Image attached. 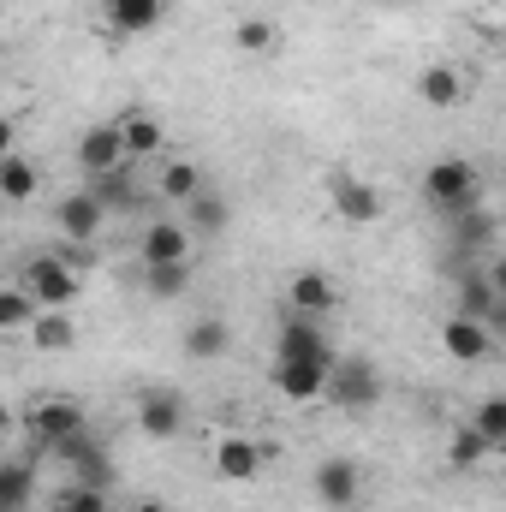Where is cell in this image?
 <instances>
[{"instance_id": "obj_37", "label": "cell", "mask_w": 506, "mask_h": 512, "mask_svg": "<svg viewBox=\"0 0 506 512\" xmlns=\"http://www.w3.org/2000/svg\"><path fill=\"white\" fill-rule=\"evenodd\" d=\"M6 429H12V411H6V399H0V435H6Z\"/></svg>"}, {"instance_id": "obj_8", "label": "cell", "mask_w": 506, "mask_h": 512, "mask_svg": "<svg viewBox=\"0 0 506 512\" xmlns=\"http://www.w3.org/2000/svg\"><path fill=\"white\" fill-rule=\"evenodd\" d=\"M274 358H286V364H334V340H328V328L322 322H310V316H292L286 310V322H280V340H274Z\"/></svg>"}, {"instance_id": "obj_32", "label": "cell", "mask_w": 506, "mask_h": 512, "mask_svg": "<svg viewBox=\"0 0 506 512\" xmlns=\"http://www.w3.org/2000/svg\"><path fill=\"white\" fill-rule=\"evenodd\" d=\"M36 495V471L30 465H0V512H24Z\"/></svg>"}, {"instance_id": "obj_24", "label": "cell", "mask_w": 506, "mask_h": 512, "mask_svg": "<svg viewBox=\"0 0 506 512\" xmlns=\"http://www.w3.org/2000/svg\"><path fill=\"white\" fill-rule=\"evenodd\" d=\"M24 334H30L36 352H72V346H78V322H72L66 310H36V322H30Z\"/></svg>"}, {"instance_id": "obj_10", "label": "cell", "mask_w": 506, "mask_h": 512, "mask_svg": "<svg viewBox=\"0 0 506 512\" xmlns=\"http://www.w3.org/2000/svg\"><path fill=\"white\" fill-rule=\"evenodd\" d=\"M137 429H143L149 441L185 435V393H173V387H143V393H137Z\"/></svg>"}, {"instance_id": "obj_30", "label": "cell", "mask_w": 506, "mask_h": 512, "mask_svg": "<svg viewBox=\"0 0 506 512\" xmlns=\"http://www.w3.org/2000/svg\"><path fill=\"white\" fill-rule=\"evenodd\" d=\"M36 298L24 292V286H0V334H24L30 322H36Z\"/></svg>"}, {"instance_id": "obj_12", "label": "cell", "mask_w": 506, "mask_h": 512, "mask_svg": "<svg viewBox=\"0 0 506 512\" xmlns=\"http://www.w3.org/2000/svg\"><path fill=\"white\" fill-rule=\"evenodd\" d=\"M78 167H84V179H102V173L126 167V143H120V126L114 120L78 131Z\"/></svg>"}, {"instance_id": "obj_7", "label": "cell", "mask_w": 506, "mask_h": 512, "mask_svg": "<svg viewBox=\"0 0 506 512\" xmlns=\"http://www.w3.org/2000/svg\"><path fill=\"white\" fill-rule=\"evenodd\" d=\"M310 495L328 512H352L364 501V465H358V459H322V465L310 471Z\"/></svg>"}, {"instance_id": "obj_6", "label": "cell", "mask_w": 506, "mask_h": 512, "mask_svg": "<svg viewBox=\"0 0 506 512\" xmlns=\"http://www.w3.org/2000/svg\"><path fill=\"white\" fill-rule=\"evenodd\" d=\"M328 203H334V215L352 221V227H376L381 215H387L381 185L358 179V173H328Z\"/></svg>"}, {"instance_id": "obj_27", "label": "cell", "mask_w": 506, "mask_h": 512, "mask_svg": "<svg viewBox=\"0 0 506 512\" xmlns=\"http://www.w3.org/2000/svg\"><path fill=\"white\" fill-rule=\"evenodd\" d=\"M197 191H203V167H197V161H167V167H161V203L185 209Z\"/></svg>"}, {"instance_id": "obj_28", "label": "cell", "mask_w": 506, "mask_h": 512, "mask_svg": "<svg viewBox=\"0 0 506 512\" xmlns=\"http://www.w3.org/2000/svg\"><path fill=\"white\" fill-rule=\"evenodd\" d=\"M483 459H495V447H489L471 423H459V429H453V441H447V465H453V471H477Z\"/></svg>"}, {"instance_id": "obj_13", "label": "cell", "mask_w": 506, "mask_h": 512, "mask_svg": "<svg viewBox=\"0 0 506 512\" xmlns=\"http://www.w3.org/2000/svg\"><path fill=\"white\" fill-rule=\"evenodd\" d=\"M441 346H447L453 364H489L495 358V328L489 322H471V316H447Z\"/></svg>"}, {"instance_id": "obj_11", "label": "cell", "mask_w": 506, "mask_h": 512, "mask_svg": "<svg viewBox=\"0 0 506 512\" xmlns=\"http://www.w3.org/2000/svg\"><path fill=\"white\" fill-rule=\"evenodd\" d=\"M54 227L66 233V245H96L102 227H108V209H102L90 191H66V197L54 203Z\"/></svg>"}, {"instance_id": "obj_14", "label": "cell", "mask_w": 506, "mask_h": 512, "mask_svg": "<svg viewBox=\"0 0 506 512\" xmlns=\"http://www.w3.org/2000/svg\"><path fill=\"white\" fill-rule=\"evenodd\" d=\"M268 453H274V447H262L251 435H221V447H215V477H221V483H256V471L268 465Z\"/></svg>"}, {"instance_id": "obj_1", "label": "cell", "mask_w": 506, "mask_h": 512, "mask_svg": "<svg viewBox=\"0 0 506 512\" xmlns=\"http://www.w3.org/2000/svg\"><path fill=\"white\" fill-rule=\"evenodd\" d=\"M387 382H381V364L364 352H334L328 364V382H322V405L334 411H376Z\"/></svg>"}, {"instance_id": "obj_9", "label": "cell", "mask_w": 506, "mask_h": 512, "mask_svg": "<svg viewBox=\"0 0 506 512\" xmlns=\"http://www.w3.org/2000/svg\"><path fill=\"white\" fill-rule=\"evenodd\" d=\"M286 310H292V316H310V322L334 316V310H340V286H334V274H322V268H298V274L286 280Z\"/></svg>"}, {"instance_id": "obj_15", "label": "cell", "mask_w": 506, "mask_h": 512, "mask_svg": "<svg viewBox=\"0 0 506 512\" xmlns=\"http://www.w3.org/2000/svg\"><path fill=\"white\" fill-rule=\"evenodd\" d=\"M137 262H191V233L173 215H155L137 239Z\"/></svg>"}, {"instance_id": "obj_23", "label": "cell", "mask_w": 506, "mask_h": 512, "mask_svg": "<svg viewBox=\"0 0 506 512\" xmlns=\"http://www.w3.org/2000/svg\"><path fill=\"white\" fill-rule=\"evenodd\" d=\"M131 167H137V161H126V167H114V173H102V179H90V185H84V191H90L108 215H114V209H126V215H131V209H143V203H149V197L137 191Z\"/></svg>"}, {"instance_id": "obj_20", "label": "cell", "mask_w": 506, "mask_h": 512, "mask_svg": "<svg viewBox=\"0 0 506 512\" xmlns=\"http://www.w3.org/2000/svg\"><path fill=\"white\" fill-rule=\"evenodd\" d=\"M233 352V322L227 316H197L191 328H185V358L191 364H215V358H227Z\"/></svg>"}, {"instance_id": "obj_29", "label": "cell", "mask_w": 506, "mask_h": 512, "mask_svg": "<svg viewBox=\"0 0 506 512\" xmlns=\"http://www.w3.org/2000/svg\"><path fill=\"white\" fill-rule=\"evenodd\" d=\"M233 42H239V54H274V48H280V24L262 18V12H251V18L233 24Z\"/></svg>"}, {"instance_id": "obj_34", "label": "cell", "mask_w": 506, "mask_h": 512, "mask_svg": "<svg viewBox=\"0 0 506 512\" xmlns=\"http://www.w3.org/2000/svg\"><path fill=\"white\" fill-rule=\"evenodd\" d=\"M60 262H66V268H72V274H84V268H96V245H60Z\"/></svg>"}, {"instance_id": "obj_2", "label": "cell", "mask_w": 506, "mask_h": 512, "mask_svg": "<svg viewBox=\"0 0 506 512\" xmlns=\"http://www.w3.org/2000/svg\"><path fill=\"white\" fill-rule=\"evenodd\" d=\"M423 203H429L435 215H453V209L483 203V173H477V161H465V155L429 161V167H423Z\"/></svg>"}, {"instance_id": "obj_35", "label": "cell", "mask_w": 506, "mask_h": 512, "mask_svg": "<svg viewBox=\"0 0 506 512\" xmlns=\"http://www.w3.org/2000/svg\"><path fill=\"white\" fill-rule=\"evenodd\" d=\"M12 149H18V131H12V120H6V114H0V161H6V155H12Z\"/></svg>"}, {"instance_id": "obj_36", "label": "cell", "mask_w": 506, "mask_h": 512, "mask_svg": "<svg viewBox=\"0 0 506 512\" xmlns=\"http://www.w3.org/2000/svg\"><path fill=\"white\" fill-rule=\"evenodd\" d=\"M131 512H173V507H167V501H137Z\"/></svg>"}, {"instance_id": "obj_31", "label": "cell", "mask_w": 506, "mask_h": 512, "mask_svg": "<svg viewBox=\"0 0 506 512\" xmlns=\"http://www.w3.org/2000/svg\"><path fill=\"white\" fill-rule=\"evenodd\" d=\"M471 429L495 447V453H506V393H489V399H477V417H471Z\"/></svg>"}, {"instance_id": "obj_26", "label": "cell", "mask_w": 506, "mask_h": 512, "mask_svg": "<svg viewBox=\"0 0 506 512\" xmlns=\"http://www.w3.org/2000/svg\"><path fill=\"white\" fill-rule=\"evenodd\" d=\"M36 185H42V173H36V161H24L18 149L0 161V203H30L36 197Z\"/></svg>"}, {"instance_id": "obj_33", "label": "cell", "mask_w": 506, "mask_h": 512, "mask_svg": "<svg viewBox=\"0 0 506 512\" xmlns=\"http://www.w3.org/2000/svg\"><path fill=\"white\" fill-rule=\"evenodd\" d=\"M54 512H114V501H108V489L66 483V489H54Z\"/></svg>"}, {"instance_id": "obj_5", "label": "cell", "mask_w": 506, "mask_h": 512, "mask_svg": "<svg viewBox=\"0 0 506 512\" xmlns=\"http://www.w3.org/2000/svg\"><path fill=\"white\" fill-rule=\"evenodd\" d=\"M18 286L42 304V310H66L78 292H84V274H72L66 262L54 251H36L30 262H24V274H18Z\"/></svg>"}, {"instance_id": "obj_4", "label": "cell", "mask_w": 506, "mask_h": 512, "mask_svg": "<svg viewBox=\"0 0 506 512\" xmlns=\"http://www.w3.org/2000/svg\"><path fill=\"white\" fill-rule=\"evenodd\" d=\"M78 429H90V411H84L78 393H42V399L24 411V435H30L36 447H54V441L78 435Z\"/></svg>"}, {"instance_id": "obj_25", "label": "cell", "mask_w": 506, "mask_h": 512, "mask_svg": "<svg viewBox=\"0 0 506 512\" xmlns=\"http://www.w3.org/2000/svg\"><path fill=\"white\" fill-rule=\"evenodd\" d=\"M185 286H191V262H143V292L155 304L185 298Z\"/></svg>"}, {"instance_id": "obj_3", "label": "cell", "mask_w": 506, "mask_h": 512, "mask_svg": "<svg viewBox=\"0 0 506 512\" xmlns=\"http://www.w3.org/2000/svg\"><path fill=\"white\" fill-rule=\"evenodd\" d=\"M48 459L66 471V483H84V489H114V453L96 429H78L66 441L48 447Z\"/></svg>"}, {"instance_id": "obj_19", "label": "cell", "mask_w": 506, "mask_h": 512, "mask_svg": "<svg viewBox=\"0 0 506 512\" xmlns=\"http://www.w3.org/2000/svg\"><path fill=\"white\" fill-rule=\"evenodd\" d=\"M114 126H120V143H126V161H155V155L167 149L161 120H155V114H143V108H126Z\"/></svg>"}, {"instance_id": "obj_21", "label": "cell", "mask_w": 506, "mask_h": 512, "mask_svg": "<svg viewBox=\"0 0 506 512\" xmlns=\"http://www.w3.org/2000/svg\"><path fill=\"white\" fill-rule=\"evenodd\" d=\"M102 18H108V30H120V36H149V30L167 18V0H102Z\"/></svg>"}, {"instance_id": "obj_16", "label": "cell", "mask_w": 506, "mask_h": 512, "mask_svg": "<svg viewBox=\"0 0 506 512\" xmlns=\"http://www.w3.org/2000/svg\"><path fill=\"white\" fill-rule=\"evenodd\" d=\"M447 221V239H453V251L465 256H489L495 251V215L483 209V203H471V209H453V215H441Z\"/></svg>"}, {"instance_id": "obj_22", "label": "cell", "mask_w": 506, "mask_h": 512, "mask_svg": "<svg viewBox=\"0 0 506 512\" xmlns=\"http://www.w3.org/2000/svg\"><path fill=\"white\" fill-rule=\"evenodd\" d=\"M179 221H185V233H191V239H221V233H227V221H233V209H227V197H221V191H197V197L185 203V215H179Z\"/></svg>"}, {"instance_id": "obj_18", "label": "cell", "mask_w": 506, "mask_h": 512, "mask_svg": "<svg viewBox=\"0 0 506 512\" xmlns=\"http://www.w3.org/2000/svg\"><path fill=\"white\" fill-rule=\"evenodd\" d=\"M268 382H274L280 399H292V405H316L328 370H322V364H286V358H274V364H268Z\"/></svg>"}, {"instance_id": "obj_17", "label": "cell", "mask_w": 506, "mask_h": 512, "mask_svg": "<svg viewBox=\"0 0 506 512\" xmlns=\"http://www.w3.org/2000/svg\"><path fill=\"white\" fill-rule=\"evenodd\" d=\"M417 102L435 108V114H453V108L465 102V78H459V66H453V60L423 66V72H417Z\"/></svg>"}]
</instances>
